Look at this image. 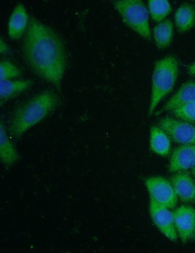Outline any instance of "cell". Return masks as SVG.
I'll use <instances>...</instances> for the list:
<instances>
[{
	"label": "cell",
	"mask_w": 195,
	"mask_h": 253,
	"mask_svg": "<svg viewBox=\"0 0 195 253\" xmlns=\"http://www.w3.org/2000/svg\"></svg>",
	"instance_id": "25"
},
{
	"label": "cell",
	"mask_w": 195,
	"mask_h": 253,
	"mask_svg": "<svg viewBox=\"0 0 195 253\" xmlns=\"http://www.w3.org/2000/svg\"><path fill=\"white\" fill-rule=\"evenodd\" d=\"M170 182L182 202L195 203V182L189 173L178 172L171 177Z\"/></svg>",
	"instance_id": "10"
},
{
	"label": "cell",
	"mask_w": 195,
	"mask_h": 253,
	"mask_svg": "<svg viewBox=\"0 0 195 253\" xmlns=\"http://www.w3.org/2000/svg\"><path fill=\"white\" fill-rule=\"evenodd\" d=\"M191 239H193V240L195 239V231L194 232V233H193Z\"/></svg>",
	"instance_id": "24"
},
{
	"label": "cell",
	"mask_w": 195,
	"mask_h": 253,
	"mask_svg": "<svg viewBox=\"0 0 195 253\" xmlns=\"http://www.w3.org/2000/svg\"><path fill=\"white\" fill-rule=\"evenodd\" d=\"M195 101V81L184 83L170 98L158 113L173 109L187 103Z\"/></svg>",
	"instance_id": "12"
},
{
	"label": "cell",
	"mask_w": 195,
	"mask_h": 253,
	"mask_svg": "<svg viewBox=\"0 0 195 253\" xmlns=\"http://www.w3.org/2000/svg\"><path fill=\"white\" fill-rule=\"evenodd\" d=\"M195 166V145H182L173 152L169 165L171 172L183 171Z\"/></svg>",
	"instance_id": "9"
},
{
	"label": "cell",
	"mask_w": 195,
	"mask_h": 253,
	"mask_svg": "<svg viewBox=\"0 0 195 253\" xmlns=\"http://www.w3.org/2000/svg\"><path fill=\"white\" fill-rule=\"evenodd\" d=\"M29 17L24 5L18 4L13 11L8 24V33L12 40L20 38L26 32L29 22Z\"/></svg>",
	"instance_id": "11"
},
{
	"label": "cell",
	"mask_w": 195,
	"mask_h": 253,
	"mask_svg": "<svg viewBox=\"0 0 195 253\" xmlns=\"http://www.w3.org/2000/svg\"><path fill=\"white\" fill-rule=\"evenodd\" d=\"M33 84L34 81L30 79L0 81V106L28 89Z\"/></svg>",
	"instance_id": "13"
},
{
	"label": "cell",
	"mask_w": 195,
	"mask_h": 253,
	"mask_svg": "<svg viewBox=\"0 0 195 253\" xmlns=\"http://www.w3.org/2000/svg\"><path fill=\"white\" fill-rule=\"evenodd\" d=\"M0 155L3 163L8 166L13 164L19 158L17 150L9 139L1 120L0 125Z\"/></svg>",
	"instance_id": "16"
},
{
	"label": "cell",
	"mask_w": 195,
	"mask_h": 253,
	"mask_svg": "<svg viewBox=\"0 0 195 253\" xmlns=\"http://www.w3.org/2000/svg\"><path fill=\"white\" fill-rule=\"evenodd\" d=\"M158 126L176 143L195 145V126L189 122L165 117L159 121Z\"/></svg>",
	"instance_id": "6"
},
{
	"label": "cell",
	"mask_w": 195,
	"mask_h": 253,
	"mask_svg": "<svg viewBox=\"0 0 195 253\" xmlns=\"http://www.w3.org/2000/svg\"><path fill=\"white\" fill-rule=\"evenodd\" d=\"M178 72V62L173 55L166 56L155 64L152 79V93L148 110L151 115L159 103L171 92Z\"/></svg>",
	"instance_id": "3"
},
{
	"label": "cell",
	"mask_w": 195,
	"mask_h": 253,
	"mask_svg": "<svg viewBox=\"0 0 195 253\" xmlns=\"http://www.w3.org/2000/svg\"><path fill=\"white\" fill-rule=\"evenodd\" d=\"M149 210L152 220L159 231L171 241L177 239L173 213L150 197Z\"/></svg>",
	"instance_id": "7"
},
{
	"label": "cell",
	"mask_w": 195,
	"mask_h": 253,
	"mask_svg": "<svg viewBox=\"0 0 195 253\" xmlns=\"http://www.w3.org/2000/svg\"><path fill=\"white\" fill-rule=\"evenodd\" d=\"M150 146L156 153L162 156H167L171 148L170 137L160 127L153 126L150 131Z\"/></svg>",
	"instance_id": "15"
},
{
	"label": "cell",
	"mask_w": 195,
	"mask_h": 253,
	"mask_svg": "<svg viewBox=\"0 0 195 253\" xmlns=\"http://www.w3.org/2000/svg\"><path fill=\"white\" fill-rule=\"evenodd\" d=\"M11 53V49L7 44L1 37L0 39V53L2 54H7Z\"/></svg>",
	"instance_id": "21"
},
{
	"label": "cell",
	"mask_w": 195,
	"mask_h": 253,
	"mask_svg": "<svg viewBox=\"0 0 195 253\" xmlns=\"http://www.w3.org/2000/svg\"><path fill=\"white\" fill-rule=\"evenodd\" d=\"M175 21L179 33L190 30L195 25V7L188 3L181 4L175 13Z\"/></svg>",
	"instance_id": "14"
},
{
	"label": "cell",
	"mask_w": 195,
	"mask_h": 253,
	"mask_svg": "<svg viewBox=\"0 0 195 253\" xmlns=\"http://www.w3.org/2000/svg\"><path fill=\"white\" fill-rule=\"evenodd\" d=\"M176 232L183 243L191 237L195 229V209L188 206H181L173 212Z\"/></svg>",
	"instance_id": "8"
},
{
	"label": "cell",
	"mask_w": 195,
	"mask_h": 253,
	"mask_svg": "<svg viewBox=\"0 0 195 253\" xmlns=\"http://www.w3.org/2000/svg\"><path fill=\"white\" fill-rule=\"evenodd\" d=\"M59 103L58 94L46 90L20 104L10 119V134L16 139L20 138L26 131L53 112Z\"/></svg>",
	"instance_id": "2"
},
{
	"label": "cell",
	"mask_w": 195,
	"mask_h": 253,
	"mask_svg": "<svg viewBox=\"0 0 195 253\" xmlns=\"http://www.w3.org/2000/svg\"><path fill=\"white\" fill-rule=\"evenodd\" d=\"M173 24L170 19H165L156 25L153 29L155 42L158 49L167 48L172 41Z\"/></svg>",
	"instance_id": "17"
},
{
	"label": "cell",
	"mask_w": 195,
	"mask_h": 253,
	"mask_svg": "<svg viewBox=\"0 0 195 253\" xmlns=\"http://www.w3.org/2000/svg\"><path fill=\"white\" fill-rule=\"evenodd\" d=\"M145 185L150 197L168 209L174 208L177 202V196L170 181L160 176L147 178Z\"/></svg>",
	"instance_id": "5"
},
{
	"label": "cell",
	"mask_w": 195,
	"mask_h": 253,
	"mask_svg": "<svg viewBox=\"0 0 195 253\" xmlns=\"http://www.w3.org/2000/svg\"><path fill=\"white\" fill-rule=\"evenodd\" d=\"M187 69L189 74L195 76V62L189 65Z\"/></svg>",
	"instance_id": "22"
},
{
	"label": "cell",
	"mask_w": 195,
	"mask_h": 253,
	"mask_svg": "<svg viewBox=\"0 0 195 253\" xmlns=\"http://www.w3.org/2000/svg\"><path fill=\"white\" fill-rule=\"evenodd\" d=\"M113 3L127 26L144 39L151 40L149 12L142 1L120 0Z\"/></svg>",
	"instance_id": "4"
},
{
	"label": "cell",
	"mask_w": 195,
	"mask_h": 253,
	"mask_svg": "<svg viewBox=\"0 0 195 253\" xmlns=\"http://www.w3.org/2000/svg\"><path fill=\"white\" fill-rule=\"evenodd\" d=\"M22 49L24 58L32 70L60 92L66 64L64 44L58 35L32 17Z\"/></svg>",
	"instance_id": "1"
},
{
	"label": "cell",
	"mask_w": 195,
	"mask_h": 253,
	"mask_svg": "<svg viewBox=\"0 0 195 253\" xmlns=\"http://www.w3.org/2000/svg\"><path fill=\"white\" fill-rule=\"evenodd\" d=\"M148 8L152 19L157 22L163 21L172 10L169 2L166 0H150Z\"/></svg>",
	"instance_id": "18"
},
{
	"label": "cell",
	"mask_w": 195,
	"mask_h": 253,
	"mask_svg": "<svg viewBox=\"0 0 195 253\" xmlns=\"http://www.w3.org/2000/svg\"><path fill=\"white\" fill-rule=\"evenodd\" d=\"M21 70L7 60H1L0 63V81L10 80L20 76Z\"/></svg>",
	"instance_id": "19"
},
{
	"label": "cell",
	"mask_w": 195,
	"mask_h": 253,
	"mask_svg": "<svg viewBox=\"0 0 195 253\" xmlns=\"http://www.w3.org/2000/svg\"><path fill=\"white\" fill-rule=\"evenodd\" d=\"M172 111L176 117L181 120L195 123V101L183 105Z\"/></svg>",
	"instance_id": "20"
},
{
	"label": "cell",
	"mask_w": 195,
	"mask_h": 253,
	"mask_svg": "<svg viewBox=\"0 0 195 253\" xmlns=\"http://www.w3.org/2000/svg\"><path fill=\"white\" fill-rule=\"evenodd\" d=\"M191 172L193 177L195 179V166L192 168Z\"/></svg>",
	"instance_id": "23"
}]
</instances>
